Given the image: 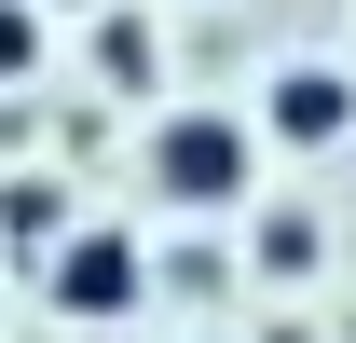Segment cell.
Instances as JSON below:
<instances>
[{"mask_svg":"<svg viewBox=\"0 0 356 343\" xmlns=\"http://www.w3.org/2000/svg\"><path fill=\"white\" fill-rule=\"evenodd\" d=\"M247 165H261V151H247L233 110H165V124H151V192H165V206H233Z\"/></svg>","mask_w":356,"mask_h":343,"instance_id":"1","label":"cell"},{"mask_svg":"<svg viewBox=\"0 0 356 343\" xmlns=\"http://www.w3.org/2000/svg\"><path fill=\"white\" fill-rule=\"evenodd\" d=\"M151 289V261H137V234H69V247H55V275H42V302L55 316H124V302Z\"/></svg>","mask_w":356,"mask_h":343,"instance_id":"2","label":"cell"},{"mask_svg":"<svg viewBox=\"0 0 356 343\" xmlns=\"http://www.w3.org/2000/svg\"><path fill=\"white\" fill-rule=\"evenodd\" d=\"M288 151H329V137H356V83L343 69H274V110H261Z\"/></svg>","mask_w":356,"mask_h":343,"instance_id":"3","label":"cell"},{"mask_svg":"<svg viewBox=\"0 0 356 343\" xmlns=\"http://www.w3.org/2000/svg\"><path fill=\"white\" fill-rule=\"evenodd\" d=\"M0 234H14V247H69V192H55V178H14V192H0Z\"/></svg>","mask_w":356,"mask_h":343,"instance_id":"4","label":"cell"},{"mask_svg":"<svg viewBox=\"0 0 356 343\" xmlns=\"http://www.w3.org/2000/svg\"><path fill=\"white\" fill-rule=\"evenodd\" d=\"M14 69H42V14H28V0H0V83H14Z\"/></svg>","mask_w":356,"mask_h":343,"instance_id":"5","label":"cell"},{"mask_svg":"<svg viewBox=\"0 0 356 343\" xmlns=\"http://www.w3.org/2000/svg\"><path fill=\"white\" fill-rule=\"evenodd\" d=\"M96 55H110V83H151V28H137V14H110V42H96Z\"/></svg>","mask_w":356,"mask_h":343,"instance_id":"6","label":"cell"}]
</instances>
